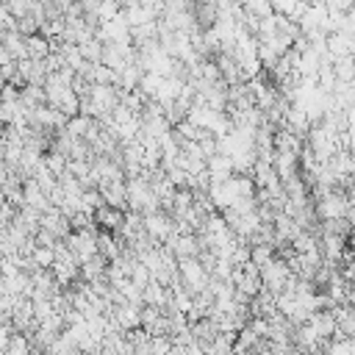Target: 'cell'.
<instances>
[{
  "label": "cell",
  "instance_id": "obj_3",
  "mask_svg": "<svg viewBox=\"0 0 355 355\" xmlns=\"http://www.w3.org/2000/svg\"><path fill=\"white\" fill-rule=\"evenodd\" d=\"M347 244H349V252H352V258H355V230L347 236Z\"/></svg>",
  "mask_w": 355,
  "mask_h": 355
},
{
  "label": "cell",
  "instance_id": "obj_2",
  "mask_svg": "<svg viewBox=\"0 0 355 355\" xmlns=\"http://www.w3.org/2000/svg\"><path fill=\"white\" fill-rule=\"evenodd\" d=\"M8 355H28V344L22 341V336H14L8 341Z\"/></svg>",
  "mask_w": 355,
  "mask_h": 355
},
{
  "label": "cell",
  "instance_id": "obj_1",
  "mask_svg": "<svg viewBox=\"0 0 355 355\" xmlns=\"http://www.w3.org/2000/svg\"><path fill=\"white\" fill-rule=\"evenodd\" d=\"M94 219H97L105 230H119V227L125 225V214H122L119 208H111V205H100V208L94 211Z\"/></svg>",
  "mask_w": 355,
  "mask_h": 355
}]
</instances>
